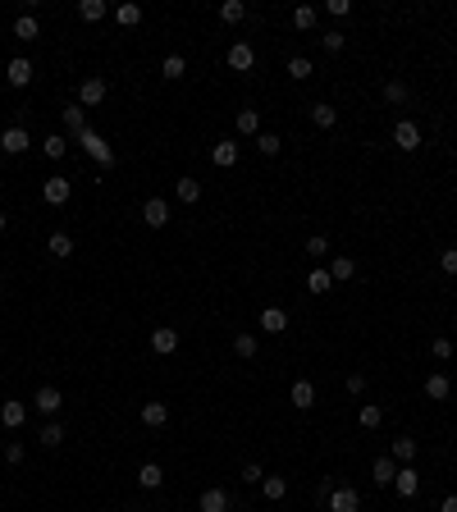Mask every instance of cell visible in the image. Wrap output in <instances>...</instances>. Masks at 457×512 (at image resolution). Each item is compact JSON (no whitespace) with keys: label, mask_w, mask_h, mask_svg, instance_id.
I'll return each mask as SVG.
<instances>
[{"label":"cell","mask_w":457,"mask_h":512,"mask_svg":"<svg viewBox=\"0 0 457 512\" xmlns=\"http://www.w3.org/2000/svg\"><path fill=\"white\" fill-rule=\"evenodd\" d=\"M78 147H83V151H87V156H92V160H96L101 169H110L114 160H119V156H114V147H110V142H105V138H96L92 129H87L83 138H78Z\"/></svg>","instance_id":"6da1fadb"},{"label":"cell","mask_w":457,"mask_h":512,"mask_svg":"<svg viewBox=\"0 0 457 512\" xmlns=\"http://www.w3.org/2000/svg\"><path fill=\"white\" fill-rule=\"evenodd\" d=\"M42 197H46V206H64V201L73 197V183L64 179V174H51V179L42 183Z\"/></svg>","instance_id":"7a4b0ae2"},{"label":"cell","mask_w":457,"mask_h":512,"mask_svg":"<svg viewBox=\"0 0 457 512\" xmlns=\"http://www.w3.org/2000/svg\"><path fill=\"white\" fill-rule=\"evenodd\" d=\"M325 508L329 512H357V508H362V494H357L352 485H338V489H329Z\"/></svg>","instance_id":"3957f363"},{"label":"cell","mask_w":457,"mask_h":512,"mask_svg":"<svg viewBox=\"0 0 457 512\" xmlns=\"http://www.w3.org/2000/svg\"><path fill=\"white\" fill-rule=\"evenodd\" d=\"M32 407H37V412H42V417H55V412H60V407H64V393H60V389H55V384H42V389H37V393H32Z\"/></svg>","instance_id":"277c9868"},{"label":"cell","mask_w":457,"mask_h":512,"mask_svg":"<svg viewBox=\"0 0 457 512\" xmlns=\"http://www.w3.org/2000/svg\"><path fill=\"white\" fill-rule=\"evenodd\" d=\"M0 147H5L9 156H23V151L32 147V138H28V129H23V124H9V129L0 133Z\"/></svg>","instance_id":"5b68a950"},{"label":"cell","mask_w":457,"mask_h":512,"mask_svg":"<svg viewBox=\"0 0 457 512\" xmlns=\"http://www.w3.org/2000/svg\"><path fill=\"white\" fill-rule=\"evenodd\" d=\"M393 147L398 151H416V147H421V129H416L412 119H398L393 124Z\"/></svg>","instance_id":"8992f818"},{"label":"cell","mask_w":457,"mask_h":512,"mask_svg":"<svg viewBox=\"0 0 457 512\" xmlns=\"http://www.w3.org/2000/svg\"><path fill=\"white\" fill-rule=\"evenodd\" d=\"M142 220H147L151 229H165V225H170V201H165V197H147V201H142Z\"/></svg>","instance_id":"52a82bcc"},{"label":"cell","mask_w":457,"mask_h":512,"mask_svg":"<svg viewBox=\"0 0 457 512\" xmlns=\"http://www.w3.org/2000/svg\"><path fill=\"white\" fill-rule=\"evenodd\" d=\"M393 489H398V499H416V494H421V476H416V467H398Z\"/></svg>","instance_id":"ba28073f"},{"label":"cell","mask_w":457,"mask_h":512,"mask_svg":"<svg viewBox=\"0 0 457 512\" xmlns=\"http://www.w3.org/2000/svg\"><path fill=\"white\" fill-rule=\"evenodd\" d=\"M210 165H215V169H233V165H238V142H233V138L215 142V147H210Z\"/></svg>","instance_id":"9c48e42d"},{"label":"cell","mask_w":457,"mask_h":512,"mask_svg":"<svg viewBox=\"0 0 457 512\" xmlns=\"http://www.w3.org/2000/svg\"><path fill=\"white\" fill-rule=\"evenodd\" d=\"M105 92H110L105 78H83V83H78V105H101Z\"/></svg>","instance_id":"30bf717a"},{"label":"cell","mask_w":457,"mask_h":512,"mask_svg":"<svg viewBox=\"0 0 457 512\" xmlns=\"http://www.w3.org/2000/svg\"><path fill=\"white\" fill-rule=\"evenodd\" d=\"M251 64H256V51H251L247 42H233V46H229V69H233V73H247Z\"/></svg>","instance_id":"8fae6325"},{"label":"cell","mask_w":457,"mask_h":512,"mask_svg":"<svg viewBox=\"0 0 457 512\" xmlns=\"http://www.w3.org/2000/svg\"><path fill=\"white\" fill-rule=\"evenodd\" d=\"M151 352H155V357L179 352V330H151Z\"/></svg>","instance_id":"7c38bea8"},{"label":"cell","mask_w":457,"mask_h":512,"mask_svg":"<svg viewBox=\"0 0 457 512\" xmlns=\"http://www.w3.org/2000/svg\"><path fill=\"white\" fill-rule=\"evenodd\" d=\"M23 421H28V407H23V403H14V398L0 403V426H5V430H18Z\"/></svg>","instance_id":"4fadbf2b"},{"label":"cell","mask_w":457,"mask_h":512,"mask_svg":"<svg viewBox=\"0 0 457 512\" xmlns=\"http://www.w3.org/2000/svg\"><path fill=\"white\" fill-rule=\"evenodd\" d=\"M261 330L266 334H284L288 330V311L284 306H266V311H261Z\"/></svg>","instance_id":"5bb4252c"},{"label":"cell","mask_w":457,"mask_h":512,"mask_svg":"<svg viewBox=\"0 0 457 512\" xmlns=\"http://www.w3.org/2000/svg\"><path fill=\"white\" fill-rule=\"evenodd\" d=\"M288 398H293V407H316V384L311 380H293V389H288Z\"/></svg>","instance_id":"9a60e30c"},{"label":"cell","mask_w":457,"mask_h":512,"mask_svg":"<svg viewBox=\"0 0 457 512\" xmlns=\"http://www.w3.org/2000/svg\"><path fill=\"white\" fill-rule=\"evenodd\" d=\"M5 83H9V87H28V83H32V60H9Z\"/></svg>","instance_id":"2e32d148"},{"label":"cell","mask_w":457,"mask_h":512,"mask_svg":"<svg viewBox=\"0 0 457 512\" xmlns=\"http://www.w3.org/2000/svg\"><path fill=\"white\" fill-rule=\"evenodd\" d=\"M352 275H357V261L352 256H329V279H334V284H348Z\"/></svg>","instance_id":"e0dca14e"},{"label":"cell","mask_w":457,"mask_h":512,"mask_svg":"<svg viewBox=\"0 0 457 512\" xmlns=\"http://www.w3.org/2000/svg\"><path fill=\"white\" fill-rule=\"evenodd\" d=\"M138 485H142V489H160V485H165L160 462H142V467H138Z\"/></svg>","instance_id":"ac0fdd59"},{"label":"cell","mask_w":457,"mask_h":512,"mask_svg":"<svg viewBox=\"0 0 457 512\" xmlns=\"http://www.w3.org/2000/svg\"><path fill=\"white\" fill-rule=\"evenodd\" d=\"M311 124H316V129H334V124H338V110L329 101H316V105H311Z\"/></svg>","instance_id":"d6986e66"},{"label":"cell","mask_w":457,"mask_h":512,"mask_svg":"<svg viewBox=\"0 0 457 512\" xmlns=\"http://www.w3.org/2000/svg\"><path fill=\"white\" fill-rule=\"evenodd\" d=\"M165 421H170V407H165V403H142V426L160 430Z\"/></svg>","instance_id":"ffe728a7"},{"label":"cell","mask_w":457,"mask_h":512,"mask_svg":"<svg viewBox=\"0 0 457 512\" xmlns=\"http://www.w3.org/2000/svg\"><path fill=\"white\" fill-rule=\"evenodd\" d=\"M114 23H119V28H138L142 23V5H133V0L114 5Z\"/></svg>","instance_id":"44dd1931"},{"label":"cell","mask_w":457,"mask_h":512,"mask_svg":"<svg viewBox=\"0 0 457 512\" xmlns=\"http://www.w3.org/2000/svg\"><path fill=\"white\" fill-rule=\"evenodd\" d=\"M388 458H393V462H403V467H412V458H416V439H412V434H403V439H393V448H388Z\"/></svg>","instance_id":"7402d4cb"},{"label":"cell","mask_w":457,"mask_h":512,"mask_svg":"<svg viewBox=\"0 0 457 512\" xmlns=\"http://www.w3.org/2000/svg\"><path fill=\"white\" fill-rule=\"evenodd\" d=\"M64 129H69L73 133V138H83V133H87V114H83V105H64Z\"/></svg>","instance_id":"603a6c76"},{"label":"cell","mask_w":457,"mask_h":512,"mask_svg":"<svg viewBox=\"0 0 457 512\" xmlns=\"http://www.w3.org/2000/svg\"><path fill=\"white\" fill-rule=\"evenodd\" d=\"M105 14H110L105 0H83V5H78V18H83V23H101Z\"/></svg>","instance_id":"cb8c5ba5"},{"label":"cell","mask_w":457,"mask_h":512,"mask_svg":"<svg viewBox=\"0 0 457 512\" xmlns=\"http://www.w3.org/2000/svg\"><path fill=\"white\" fill-rule=\"evenodd\" d=\"M197 512H229V494H225V489H206L201 504H197Z\"/></svg>","instance_id":"d4e9b609"},{"label":"cell","mask_w":457,"mask_h":512,"mask_svg":"<svg viewBox=\"0 0 457 512\" xmlns=\"http://www.w3.org/2000/svg\"><path fill=\"white\" fill-rule=\"evenodd\" d=\"M174 197H179V201H188V206H192V201H201V183L188 174V179H179V183H174Z\"/></svg>","instance_id":"484cf974"},{"label":"cell","mask_w":457,"mask_h":512,"mask_svg":"<svg viewBox=\"0 0 457 512\" xmlns=\"http://www.w3.org/2000/svg\"><path fill=\"white\" fill-rule=\"evenodd\" d=\"M183 73H188V60H183V55H165V64H160V78L179 83Z\"/></svg>","instance_id":"4316f807"},{"label":"cell","mask_w":457,"mask_h":512,"mask_svg":"<svg viewBox=\"0 0 457 512\" xmlns=\"http://www.w3.org/2000/svg\"><path fill=\"white\" fill-rule=\"evenodd\" d=\"M14 37H18V42H37V37H42V23H37L32 14H23V18L14 23Z\"/></svg>","instance_id":"83f0119b"},{"label":"cell","mask_w":457,"mask_h":512,"mask_svg":"<svg viewBox=\"0 0 457 512\" xmlns=\"http://www.w3.org/2000/svg\"><path fill=\"white\" fill-rule=\"evenodd\" d=\"M375 485H393V476H398V462L393 458H375Z\"/></svg>","instance_id":"f1b7e54d"},{"label":"cell","mask_w":457,"mask_h":512,"mask_svg":"<svg viewBox=\"0 0 457 512\" xmlns=\"http://www.w3.org/2000/svg\"><path fill=\"white\" fill-rule=\"evenodd\" d=\"M46 252H51V256H73V238L69 234H51V238H46Z\"/></svg>","instance_id":"f546056e"},{"label":"cell","mask_w":457,"mask_h":512,"mask_svg":"<svg viewBox=\"0 0 457 512\" xmlns=\"http://www.w3.org/2000/svg\"><path fill=\"white\" fill-rule=\"evenodd\" d=\"M425 393H430L434 403H444V398H449V375H444V371H434L430 380H425Z\"/></svg>","instance_id":"4dcf8cb0"},{"label":"cell","mask_w":457,"mask_h":512,"mask_svg":"<svg viewBox=\"0 0 457 512\" xmlns=\"http://www.w3.org/2000/svg\"><path fill=\"white\" fill-rule=\"evenodd\" d=\"M242 18H247V5H242V0H225V5H220V23H242Z\"/></svg>","instance_id":"1f68e13d"},{"label":"cell","mask_w":457,"mask_h":512,"mask_svg":"<svg viewBox=\"0 0 457 512\" xmlns=\"http://www.w3.org/2000/svg\"><path fill=\"white\" fill-rule=\"evenodd\" d=\"M261 489H266L270 504H279V499L288 494V480H284V476H266V480H261Z\"/></svg>","instance_id":"d6a6232c"},{"label":"cell","mask_w":457,"mask_h":512,"mask_svg":"<svg viewBox=\"0 0 457 512\" xmlns=\"http://www.w3.org/2000/svg\"><path fill=\"white\" fill-rule=\"evenodd\" d=\"M311 73H316V69H311L307 55H293V60H288V78H293V83H307Z\"/></svg>","instance_id":"836d02e7"},{"label":"cell","mask_w":457,"mask_h":512,"mask_svg":"<svg viewBox=\"0 0 457 512\" xmlns=\"http://www.w3.org/2000/svg\"><path fill=\"white\" fill-rule=\"evenodd\" d=\"M316 18H320V14H316L311 5H297V9H293V28H297V32H311V28H316Z\"/></svg>","instance_id":"e575fe53"},{"label":"cell","mask_w":457,"mask_h":512,"mask_svg":"<svg viewBox=\"0 0 457 512\" xmlns=\"http://www.w3.org/2000/svg\"><path fill=\"white\" fill-rule=\"evenodd\" d=\"M384 101H388V105H407V101H412L407 83H398V78H393V83H384Z\"/></svg>","instance_id":"d590c367"},{"label":"cell","mask_w":457,"mask_h":512,"mask_svg":"<svg viewBox=\"0 0 457 512\" xmlns=\"http://www.w3.org/2000/svg\"><path fill=\"white\" fill-rule=\"evenodd\" d=\"M256 151H261V156H279V151H284L279 133H256Z\"/></svg>","instance_id":"8d00e7d4"},{"label":"cell","mask_w":457,"mask_h":512,"mask_svg":"<svg viewBox=\"0 0 457 512\" xmlns=\"http://www.w3.org/2000/svg\"><path fill=\"white\" fill-rule=\"evenodd\" d=\"M256 334H238V339H233V352H238L242 357V362H251V357H256Z\"/></svg>","instance_id":"74e56055"},{"label":"cell","mask_w":457,"mask_h":512,"mask_svg":"<svg viewBox=\"0 0 457 512\" xmlns=\"http://www.w3.org/2000/svg\"><path fill=\"white\" fill-rule=\"evenodd\" d=\"M42 443H46V448H60V443H64V426H60V421H46V426H42Z\"/></svg>","instance_id":"f35d334b"},{"label":"cell","mask_w":457,"mask_h":512,"mask_svg":"<svg viewBox=\"0 0 457 512\" xmlns=\"http://www.w3.org/2000/svg\"><path fill=\"white\" fill-rule=\"evenodd\" d=\"M307 288H311V293H329V288H334L329 270H311V275H307Z\"/></svg>","instance_id":"ab89813d"},{"label":"cell","mask_w":457,"mask_h":512,"mask_svg":"<svg viewBox=\"0 0 457 512\" xmlns=\"http://www.w3.org/2000/svg\"><path fill=\"white\" fill-rule=\"evenodd\" d=\"M357 421H362V426H366V430H380V421H384V412H380V407H375V403H366V407H362V412H357Z\"/></svg>","instance_id":"60d3db41"},{"label":"cell","mask_w":457,"mask_h":512,"mask_svg":"<svg viewBox=\"0 0 457 512\" xmlns=\"http://www.w3.org/2000/svg\"><path fill=\"white\" fill-rule=\"evenodd\" d=\"M238 133H261V114L251 110V105H247V110H238Z\"/></svg>","instance_id":"b9f144b4"},{"label":"cell","mask_w":457,"mask_h":512,"mask_svg":"<svg viewBox=\"0 0 457 512\" xmlns=\"http://www.w3.org/2000/svg\"><path fill=\"white\" fill-rule=\"evenodd\" d=\"M42 151H46V156H51V160H64V151H69V142H64L60 133H51V138H46V147H42Z\"/></svg>","instance_id":"7bdbcfd3"},{"label":"cell","mask_w":457,"mask_h":512,"mask_svg":"<svg viewBox=\"0 0 457 512\" xmlns=\"http://www.w3.org/2000/svg\"><path fill=\"white\" fill-rule=\"evenodd\" d=\"M325 14H334V18H348V14H352V0H325Z\"/></svg>","instance_id":"ee69618b"},{"label":"cell","mask_w":457,"mask_h":512,"mask_svg":"<svg viewBox=\"0 0 457 512\" xmlns=\"http://www.w3.org/2000/svg\"><path fill=\"white\" fill-rule=\"evenodd\" d=\"M343 42H348L343 32H325V37H320V46H325L329 55H338V51H343Z\"/></svg>","instance_id":"f6af8a7d"},{"label":"cell","mask_w":457,"mask_h":512,"mask_svg":"<svg viewBox=\"0 0 457 512\" xmlns=\"http://www.w3.org/2000/svg\"><path fill=\"white\" fill-rule=\"evenodd\" d=\"M242 480H247V485H261V480H266V471H261V462H247V467H242Z\"/></svg>","instance_id":"bcb514c9"},{"label":"cell","mask_w":457,"mask_h":512,"mask_svg":"<svg viewBox=\"0 0 457 512\" xmlns=\"http://www.w3.org/2000/svg\"><path fill=\"white\" fill-rule=\"evenodd\" d=\"M439 270H444V275H457V247H449V252H439Z\"/></svg>","instance_id":"7dc6e473"},{"label":"cell","mask_w":457,"mask_h":512,"mask_svg":"<svg viewBox=\"0 0 457 512\" xmlns=\"http://www.w3.org/2000/svg\"><path fill=\"white\" fill-rule=\"evenodd\" d=\"M430 352L439 357V362H449V357H453V339H434V343H430Z\"/></svg>","instance_id":"c3c4849f"},{"label":"cell","mask_w":457,"mask_h":512,"mask_svg":"<svg viewBox=\"0 0 457 512\" xmlns=\"http://www.w3.org/2000/svg\"><path fill=\"white\" fill-rule=\"evenodd\" d=\"M325 252H329V243H325L320 234H316V238H307V256H325Z\"/></svg>","instance_id":"681fc988"},{"label":"cell","mask_w":457,"mask_h":512,"mask_svg":"<svg viewBox=\"0 0 457 512\" xmlns=\"http://www.w3.org/2000/svg\"><path fill=\"white\" fill-rule=\"evenodd\" d=\"M5 462L18 467V462H23V443H5Z\"/></svg>","instance_id":"f907efd6"},{"label":"cell","mask_w":457,"mask_h":512,"mask_svg":"<svg viewBox=\"0 0 457 512\" xmlns=\"http://www.w3.org/2000/svg\"><path fill=\"white\" fill-rule=\"evenodd\" d=\"M366 389V375H348V393H362Z\"/></svg>","instance_id":"816d5d0a"},{"label":"cell","mask_w":457,"mask_h":512,"mask_svg":"<svg viewBox=\"0 0 457 512\" xmlns=\"http://www.w3.org/2000/svg\"><path fill=\"white\" fill-rule=\"evenodd\" d=\"M439 512H457V494H449V499H444V504H439Z\"/></svg>","instance_id":"f5cc1de1"},{"label":"cell","mask_w":457,"mask_h":512,"mask_svg":"<svg viewBox=\"0 0 457 512\" xmlns=\"http://www.w3.org/2000/svg\"><path fill=\"white\" fill-rule=\"evenodd\" d=\"M5 225H9V220H5V210H0V234H5Z\"/></svg>","instance_id":"db71d44e"},{"label":"cell","mask_w":457,"mask_h":512,"mask_svg":"<svg viewBox=\"0 0 457 512\" xmlns=\"http://www.w3.org/2000/svg\"><path fill=\"white\" fill-rule=\"evenodd\" d=\"M0 78H5V69H0Z\"/></svg>","instance_id":"11a10c76"}]
</instances>
